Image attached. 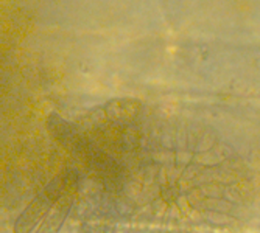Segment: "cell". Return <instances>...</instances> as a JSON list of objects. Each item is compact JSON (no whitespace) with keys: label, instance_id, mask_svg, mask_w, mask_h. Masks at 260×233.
<instances>
[{"label":"cell","instance_id":"4","mask_svg":"<svg viewBox=\"0 0 260 233\" xmlns=\"http://www.w3.org/2000/svg\"><path fill=\"white\" fill-rule=\"evenodd\" d=\"M97 110L106 122H131L142 110V103L136 98H120L106 103Z\"/></svg>","mask_w":260,"mask_h":233},{"label":"cell","instance_id":"2","mask_svg":"<svg viewBox=\"0 0 260 233\" xmlns=\"http://www.w3.org/2000/svg\"><path fill=\"white\" fill-rule=\"evenodd\" d=\"M47 129H49L50 135L56 140V142L72 152L78 159L86 160L87 163H99L100 152L95 151L89 140L80 132L77 126L64 120L62 116L56 112H52L47 119Z\"/></svg>","mask_w":260,"mask_h":233},{"label":"cell","instance_id":"1","mask_svg":"<svg viewBox=\"0 0 260 233\" xmlns=\"http://www.w3.org/2000/svg\"><path fill=\"white\" fill-rule=\"evenodd\" d=\"M75 179H78V173L72 168H67L53 177L17 218L14 224V233H31L38 222L50 212L67 186Z\"/></svg>","mask_w":260,"mask_h":233},{"label":"cell","instance_id":"3","mask_svg":"<svg viewBox=\"0 0 260 233\" xmlns=\"http://www.w3.org/2000/svg\"><path fill=\"white\" fill-rule=\"evenodd\" d=\"M77 188H78V179H75L67 186L66 191L61 195V198L56 201V204L52 207V210L44 218V221L36 233H58L61 230V227L70 212V208L74 205Z\"/></svg>","mask_w":260,"mask_h":233}]
</instances>
